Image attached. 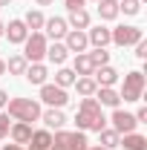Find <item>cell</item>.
<instances>
[{"label": "cell", "mask_w": 147, "mask_h": 150, "mask_svg": "<svg viewBox=\"0 0 147 150\" xmlns=\"http://www.w3.org/2000/svg\"><path fill=\"white\" fill-rule=\"evenodd\" d=\"M75 124H78V130H104L107 127V118H104V112H101V104L95 101V98H81V107L75 112Z\"/></svg>", "instance_id": "1"}, {"label": "cell", "mask_w": 147, "mask_h": 150, "mask_svg": "<svg viewBox=\"0 0 147 150\" xmlns=\"http://www.w3.org/2000/svg\"><path fill=\"white\" fill-rule=\"evenodd\" d=\"M6 107H9V115L15 121L32 124V121L40 118V104H37L35 98H12V101H6Z\"/></svg>", "instance_id": "2"}, {"label": "cell", "mask_w": 147, "mask_h": 150, "mask_svg": "<svg viewBox=\"0 0 147 150\" xmlns=\"http://www.w3.org/2000/svg\"><path fill=\"white\" fill-rule=\"evenodd\" d=\"M87 136H84V130H58L55 136H52V147L49 150H87Z\"/></svg>", "instance_id": "3"}, {"label": "cell", "mask_w": 147, "mask_h": 150, "mask_svg": "<svg viewBox=\"0 0 147 150\" xmlns=\"http://www.w3.org/2000/svg\"><path fill=\"white\" fill-rule=\"evenodd\" d=\"M23 46H26L23 58H26L29 64H40V61L46 58V46H49V40H46L43 32H32V35L23 40Z\"/></svg>", "instance_id": "4"}, {"label": "cell", "mask_w": 147, "mask_h": 150, "mask_svg": "<svg viewBox=\"0 0 147 150\" xmlns=\"http://www.w3.org/2000/svg\"><path fill=\"white\" fill-rule=\"evenodd\" d=\"M141 93H144V72L133 69V72L124 75V87H121V98L124 101H141Z\"/></svg>", "instance_id": "5"}, {"label": "cell", "mask_w": 147, "mask_h": 150, "mask_svg": "<svg viewBox=\"0 0 147 150\" xmlns=\"http://www.w3.org/2000/svg\"><path fill=\"white\" fill-rule=\"evenodd\" d=\"M110 35L115 46H136L139 40H144L139 26H115V29H110Z\"/></svg>", "instance_id": "6"}, {"label": "cell", "mask_w": 147, "mask_h": 150, "mask_svg": "<svg viewBox=\"0 0 147 150\" xmlns=\"http://www.w3.org/2000/svg\"><path fill=\"white\" fill-rule=\"evenodd\" d=\"M40 101L61 110V107L69 104V95H66V90H61V87H55V84H43V87H40Z\"/></svg>", "instance_id": "7"}, {"label": "cell", "mask_w": 147, "mask_h": 150, "mask_svg": "<svg viewBox=\"0 0 147 150\" xmlns=\"http://www.w3.org/2000/svg\"><path fill=\"white\" fill-rule=\"evenodd\" d=\"M110 121H112V130L118 133V136H124V133H136V124H139L133 112L118 110V107L112 110V118H110Z\"/></svg>", "instance_id": "8"}, {"label": "cell", "mask_w": 147, "mask_h": 150, "mask_svg": "<svg viewBox=\"0 0 147 150\" xmlns=\"http://www.w3.org/2000/svg\"><path fill=\"white\" fill-rule=\"evenodd\" d=\"M64 38H66V40H64V46H66L69 52H75V55H78V52H84V49L90 46V40H87V32H81V29H69Z\"/></svg>", "instance_id": "9"}, {"label": "cell", "mask_w": 147, "mask_h": 150, "mask_svg": "<svg viewBox=\"0 0 147 150\" xmlns=\"http://www.w3.org/2000/svg\"><path fill=\"white\" fill-rule=\"evenodd\" d=\"M3 38H9V43H23L29 38V29L23 20H9V26L3 29Z\"/></svg>", "instance_id": "10"}, {"label": "cell", "mask_w": 147, "mask_h": 150, "mask_svg": "<svg viewBox=\"0 0 147 150\" xmlns=\"http://www.w3.org/2000/svg\"><path fill=\"white\" fill-rule=\"evenodd\" d=\"M40 118H43L46 130H64V124H66V115H64V110H58V107H49L46 112H40Z\"/></svg>", "instance_id": "11"}, {"label": "cell", "mask_w": 147, "mask_h": 150, "mask_svg": "<svg viewBox=\"0 0 147 150\" xmlns=\"http://www.w3.org/2000/svg\"><path fill=\"white\" fill-rule=\"evenodd\" d=\"M92 98H95V101H98L101 107H112V110H115V107L121 104V95L115 93L112 87H98V90H95V95H92Z\"/></svg>", "instance_id": "12"}, {"label": "cell", "mask_w": 147, "mask_h": 150, "mask_svg": "<svg viewBox=\"0 0 147 150\" xmlns=\"http://www.w3.org/2000/svg\"><path fill=\"white\" fill-rule=\"evenodd\" d=\"M92 78H95V84H98V87H112V84L118 81V72L112 69L110 64H104V67H95Z\"/></svg>", "instance_id": "13"}, {"label": "cell", "mask_w": 147, "mask_h": 150, "mask_svg": "<svg viewBox=\"0 0 147 150\" xmlns=\"http://www.w3.org/2000/svg\"><path fill=\"white\" fill-rule=\"evenodd\" d=\"M9 136H12L15 144H29V139H32V124H26V121H15V124L9 127Z\"/></svg>", "instance_id": "14"}, {"label": "cell", "mask_w": 147, "mask_h": 150, "mask_svg": "<svg viewBox=\"0 0 147 150\" xmlns=\"http://www.w3.org/2000/svg\"><path fill=\"white\" fill-rule=\"evenodd\" d=\"M23 75H26V81H29V84H35V87H43V84H46V78H49V69H46L43 64H29Z\"/></svg>", "instance_id": "15"}, {"label": "cell", "mask_w": 147, "mask_h": 150, "mask_svg": "<svg viewBox=\"0 0 147 150\" xmlns=\"http://www.w3.org/2000/svg\"><path fill=\"white\" fill-rule=\"evenodd\" d=\"M43 29H46V35L52 38V40H61V38L69 32V26H66V20H64V18H46Z\"/></svg>", "instance_id": "16"}, {"label": "cell", "mask_w": 147, "mask_h": 150, "mask_svg": "<svg viewBox=\"0 0 147 150\" xmlns=\"http://www.w3.org/2000/svg\"><path fill=\"white\" fill-rule=\"evenodd\" d=\"M87 40H90L95 49H104L107 43H112V35H110V29H104V26H95V29H90V32H87Z\"/></svg>", "instance_id": "17"}, {"label": "cell", "mask_w": 147, "mask_h": 150, "mask_svg": "<svg viewBox=\"0 0 147 150\" xmlns=\"http://www.w3.org/2000/svg\"><path fill=\"white\" fill-rule=\"evenodd\" d=\"M66 26L69 29H90V12L87 9H72L69 12V18H66Z\"/></svg>", "instance_id": "18"}, {"label": "cell", "mask_w": 147, "mask_h": 150, "mask_svg": "<svg viewBox=\"0 0 147 150\" xmlns=\"http://www.w3.org/2000/svg\"><path fill=\"white\" fill-rule=\"evenodd\" d=\"M49 147H52V133L49 130H32L29 150H49Z\"/></svg>", "instance_id": "19"}, {"label": "cell", "mask_w": 147, "mask_h": 150, "mask_svg": "<svg viewBox=\"0 0 147 150\" xmlns=\"http://www.w3.org/2000/svg\"><path fill=\"white\" fill-rule=\"evenodd\" d=\"M72 72H75V75H92V72H95V64L90 61V55H87V52H78V55H75Z\"/></svg>", "instance_id": "20"}, {"label": "cell", "mask_w": 147, "mask_h": 150, "mask_svg": "<svg viewBox=\"0 0 147 150\" xmlns=\"http://www.w3.org/2000/svg\"><path fill=\"white\" fill-rule=\"evenodd\" d=\"M75 90H78V95L90 98V95H95L98 84H95V78H92V75H78V78H75Z\"/></svg>", "instance_id": "21"}, {"label": "cell", "mask_w": 147, "mask_h": 150, "mask_svg": "<svg viewBox=\"0 0 147 150\" xmlns=\"http://www.w3.org/2000/svg\"><path fill=\"white\" fill-rule=\"evenodd\" d=\"M124 150H147V139L141 133H124V139L118 142Z\"/></svg>", "instance_id": "22"}, {"label": "cell", "mask_w": 147, "mask_h": 150, "mask_svg": "<svg viewBox=\"0 0 147 150\" xmlns=\"http://www.w3.org/2000/svg\"><path fill=\"white\" fill-rule=\"evenodd\" d=\"M66 55H69V49H66L64 43H58V40L46 46V58H49L52 64H58V67H64V61H66Z\"/></svg>", "instance_id": "23"}, {"label": "cell", "mask_w": 147, "mask_h": 150, "mask_svg": "<svg viewBox=\"0 0 147 150\" xmlns=\"http://www.w3.org/2000/svg\"><path fill=\"white\" fill-rule=\"evenodd\" d=\"M98 18L101 20H115L118 18V0H98Z\"/></svg>", "instance_id": "24"}, {"label": "cell", "mask_w": 147, "mask_h": 150, "mask_svg": "<svg viewBox=\"0 0 147 150\" xmlns=\"http://www.w3.org/2000/svg\"><path fill=\"white\" fill-rule=\"evenodd\" d=\"M23 23H26V29L40 32V29H43V23H46V18H43V12H40V9H29V12H26V18H23Z\"/></svg>", "instance_id": "25"}, {"label": "cell", "mask_w": 147, "mask_h": 150, "mask_svg": "<svg viewBox=\"0 0 147 150\" xmlns=\"http://www.w3.org/2000/svg\"><path fill=\"white\" fill-rule=\"evenodd\" d=\"M26 67H29V61H26L23 55H12L9 61H6V72H12V75H23Z\"/></svg>", "instance_id": "26"}, {"label": "cell", "mask_w": 147, "mask_h": 150, "mask_svg": "<svg viewBox=\"0 0 147 150\" xmlns=\"http://www.w3.org/2000/svg\"><path fill=\"white\" fill-rule=\"evenodd\" d=\"M75 78H78V75H75L72 69L61 67V69L55 72V87H61V90H66V87H72V84H75Z\"/></svg>", "instance_id": "27"}, {"label": "cell", "mask_w": 147, "mask_h": 150, "mask_svg": "<svg viewBox=\"0 0 147 150\" xmlns=\"http://www.w3.org/2000/svg\"><path fill=\"white\" fill-rule=\"evenodd\" d=\"M98 136H101V147H104V150L118 147V142H121V136H118L115 130H107V127H104V130H98Z\"/></svg>", "instance_id": "28"}, {"label": "cell", "mask_w": 147, "mask_h": 150, "mask_svg": "<svg viewBox=\"0 0 147 150\" xmlns=\"http://www.w3.org/2000/svg\"><path fill=\"white\" fill-rule=\"evenodd\" d=\"M118 12H124V15H139V12H141V0H118Z\"/></svg>", "instance_id": "29"}, {"label": "cell", "mask_w": 147, "mask_h": 150, "mask_svg": "<svg viewBox=\"0 0 147 150\" xmlns=\"http://www.w3.org/2000/svg\"><path fill=\"white\" fill-rule=\"evenodd\" d=\"M90 61L95 64V67H104V64L110 61V52H107V49H92V52H90Z\"/></svg>", "instance_id": "30"}, {"label": "cell", "mask_w": 147, "mask_h": 150, "mask_svg": "<svg viewBox=\"0 0 147 150\" xmlns=\"http://www.w3.org/2000/svg\"><path fill=\"white\" fill-rule=\"evenodd\" d=\"M9 127H12L9 112H0V139H6V136H9Z\"/></svg>", "instance_id": "31"}, {"label": "cell", "mask_w": 147, "mask_h": 150, "mask_svg": "<svg viewBox=\"0 0 147 150\" xmlns=\"http://www.w3.org/2000/svg\"><path fill=\"white\" fill-rule=\"evenodd\" d=\"M136 58H141V61L147 58V40H139L136 43Z\"/></svg>", "instance_id": "32"}, {"label": "cell", "mask_w": 147, "mask_h": 150, "mask_svg": "<svg viewBox=\"0 0 147 150\" xmlns=\"http://www.w3.org/2000/svg\"><path fill=\"white\" fill-rule=\"evenodd\" d=\"M64 3H66V9L72 12V9H84V3H87V0H64Z\"/></svg>", "instance_id": "33"}, {"label": "cell", "mask_w": 147, "mask_h": 150, "mask_svg": "<svg viewBox=\"0 0 147 150\" xmlns=\"http://www.w3.org/2000/svg\"><path fill=\"white\" fill-rule=\"evenodd\" d=\"M136 121L141 124V121H147V107H139V112H136Z\"/></svg>", "instance_id": "34"}, {"label": "cell", "mask_w": 147, "mask_h": 150, "mask_svg": "<svg viewBox=\"0 0 147 150\" xmlns=\"http://www.w3.org/2000/svg\"><path fill=\"white\" fill-rule=\"evenodd\" d=\"M6 101H9V93H6V90H0V107H6Z\"/></svg>", "instance_id": "35"}, {"label": "cell", "mask_w": 147, "mask_h": 150, "mask_svg": "<svg viewBox=\"0 0 147 150\" xmlns=\"http://www.w3.org/2000/svg\"><path fill=\"white\" fill-rule=\"evenodd\" d=\"M0 150H23L20 144H6V147H0Z\"/></svg>", "instance_id": "36"}, {"label": "cell", "mask_w": 147, "mask_h": 150, "mask_svg": "<svg viewBox=\"0 0 147 150\" xmlns=\"http://www.w3.org/2000/svg\"><path fill=\"white\" fill-rule=\"evenodd\" d=\"M37 6H52V3H55V0H35Z\"/></svg>", "instance_id": "37"}, {"label": "cell", "mask_w": 147, "mask_h": 150, "mask_svg": "<svg viewBox=\"0 0 147 150\" xmlns=\"http://www.w3.org/2000/svg\"><path fill=\"white\" fill-rule=\"evenodd\" d=\"M0 75H6V61L0 58Z\"/></svg>", "instance_id": "38"}, {"label": "cell", "mask_w": 147, "mask_h": 150, "mask_svg": "<svg viewBox=\"0 0 147 150\" xmlns=\"http://www.w3.org/2000/svg\"><path fill=\"white\" fill-rule=\"evenodd\" d=\"M3 29H6V23H3V20H0V38H3Z\"/></svg>", "instance_id": "39"}, {"label": "cell", "mask_w": 147, "mask_h": 150, "mask_svg": "<svg viewBox=\"0 0 147 150\" xmlns=\"http://www.w3.org/2000/svg\"><path fill=\"white\" fill-rule=\"evenodd\" d=\"M9 3H12V0H0V6H9Z\"/></svg>", "instance_id": "40"}, {"label": "cell", "mask_w": 147, "mask_h": 150, "mask_svg": "<svg viewBox=\"0 0 147 150\" xmlns=\"http://www.w3.org/2000/svg\"><path fill=\"white\" fill-rule=\"evenodd\" d=\"M87 150H104V147H101V144H98V147H87Z\"/></svg>", "instance_id": "41"}, {"label": "cell", "mask_w": 147, "mask_h": 150, "mask_svg": "<svg viewBox=\"0 0 147 150\" xmlns=\"http://www.w3.org/2000/svg\"><path fill=\"white\" fill-rule=\"evenodd\" d=\"M92 3H98V0H92Z\"/></svg>", "instance_id": "42"}]
</instances>
